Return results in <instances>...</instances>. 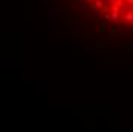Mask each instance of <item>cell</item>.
<instances>
[{
    "label": "cell",
    "mask_w": 133,
    "mask_h": 132,
    "mask_svg": "<svg viewBox=\"0 0 133 132\" xmlns=\"http://www.w3.org/2000/svg\"><path fill=\"white\" fill-rule=\"evenodd\" d=\"M93 11L104 13L115 23L130 25L132 22V0H87Z\"/></svg>",
    "instance_id": "6da1fadb"
}]
</instances>
